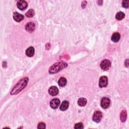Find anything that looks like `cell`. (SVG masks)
Wrapping results in <instances>:
<instances>
[{
    "mask_svg": "<svg viewBox=\"0 0 129 129\" xmlns=\"http://www.w3.org/2000/svg\"><path fill=\"white\" fill-rule=\"evenodd\" d=\"M129 1H123V3H122V6L124 8H129Z\"/></svg>",
    "mask_w": 129,
    "mask_h": 129,
    "instance_id": "ffe728a7",
    "label": "cell"
},
{
    "mask_svg": "<svg viewBox=\"0 0 129 129\" xmlns=\"http://www.w3.org/2000/svg\"><path fill=\"white\" fill-rule=\"evenodd\" d=\"M87 100L85 98H79L78 101V104L80 107H84L87 104Z\"/></svg>",
    "mask_w": 129,
    "mask_h": 129,
    "instance_id": "2e32d148",
    "label": "cell"
},
{
    "mask_svg": "<svg viewBox=\"0 0 129 129\" xmlns=\"http://www.w3.org/2000/svg\"><path fill=\"white\" fill-rule=\"evenodd\" d=\"M127 118V113L126 110H123L120 114V119L122 122H125Z\"/></svg>",
    "mask_w": 129,
    "mask_h": 129,
    "instance_id": "9a60e30c",
    "label": "cell"
},
{
    "mask_svg": "<svg viewBox=\"0 0 129 129\" xmlns=\"http://www.w3.org/2000/svg\"><path fill=\"white\" fill-rule=\"evenodd\" d=\"M125 16V14H124V13L122 12H119L116 14V18L118 20H121L123 19H124Z\"/></svg>",
    "mask_w": 129,
    "mask_h": 129,
    "instance_id": "ac0fdd59",
    "label": "cell"
},
{
    "mask_svg": "<svg viewBox=\"0 0 129 129\" xmlns=\"http://www.w3.org/2000/svg\"><path fill=\"white\" fill-rule=\"evenodd\" d=\"M111 66V63L108 59H104L100 64V68L104 71H107Z\"/></svg>",
    "mask_w": 129,
    "mask_h": 129,
    "instance_id": "3957f363",
    "label": "cell"
},
{
    "mask_svg": "<svg viewBox=\"0 0 129 129\" xmlns=\"http://www.w3.org/2000/svg\"><path fill=\"white\" fill-rule=\"evenodd\" d=\"M68 64L67 63L64 62H58L54 64L49 68V73L50 74H55L57 73L61 70H63V69L67 67Z\"/></svg>",
    "mask_w": 129,
    "mask_h": 129,
    "instance_id": "7a4b0ae2",
    "label": "cell"
},
{
    "mask_svg": "<svg viewBox=\"0 0 129 129\" xmlns=\"http://www.w3.org/2000/svg\"><path fill=\"white\" fill-rule=\"evenodd\" d=\"M108 79L107 77L102 76L99 79V86L100 88H103L108 85Z\"/></svg>",
    "mask_w": 129,
    "mask_h": 129,
    "instance_id": "52a82bcc",
    "label": "cell"
},
{
    "mask_svg": "<svg viewBox=\"0 0 129 129\" xmlns=\"http://www.w3.org/2000/svg\"><path fill=\"white\" fill-rule=\"evenodd\" d=\"M60 104V100L58 98H54L52 99L50 102V105L53 109L57 108Z\"/></svg>",
    "mask_w": 129,
    "mask_h": 129,
    "instance_id": "ba28073f",
    "label": "cell"
},
{
    "mask_svg": "<svg viewBox=\"0 0 129 129\" xmlns=\"http://www.w3.org/2000/svg\"><path fill=\"white\" fill-rule=\"evenodd\" d=\"M24 16L18 13V12H14L13 13V18L16 22H19L24 19Z\"/></svg>",
    "mask_w": 129,
    "mask_h": 129,
    "instance_id": "8fae6325",
    "label": "cell"
},
{
    "mask_svg": "<svg viewBox=\"0 0 129 129\" xmlns=\"http://www.w3.org/2000/svg\"><path fill=\"white\" fill-rule=\"evenodd\" d=\"M67 84V79L65 78L62 77L59 79L58 81V84L59 86L64 87Z\"/></svg>",
    "mask_w": 129,
    "mask_h": 129,
    "instance_id": "e0dca14e",
    "label": "cell"
},
{
    "mask_svg": "<svg viewBox=\"0 0 129 129\" xmlns=\"http://www.w3.org/2000/svg\"><path fill=\"white\" fill-rule=\"evenodd\" d=\"M38 129H45V124L43 123H40L38 124Z\"/></svg>",
    "mask_w": 129,
    "mask_h": 129,
    "instance_id": "7402d4cb",
    "label": "cell"
},
{
    "mask_svg": "<svg viewBox=\"0 0 129 129\" xmlns=\"http://www.w3.org/2000/svg\"><path fill=\"white\" fill-rule=\"evenodd\" d=\"M29 79L27 77L23 78L18 82V83L14 86L11 92V95H16L19 93L23 89H24L27 86Z\"/></svg>",
    "mask_w": 129,
    "mask_h": 129,
    "instance_id": "6da1fadb",
    "label": "cell"
},
{
    "mask_svg": "<svg viewBox=\"0 0 129 129\" xmlns=\"http://www.w3.org/2000/svg\"><path fill=\"white\" fill-rule=\"evenodd\" d=\"M83 124L81 123L76 124L75 126V129H83Z\"/></svg>",
    "mask_w": 129,
    "mask_h": 129,
    "instance_id": "44dd1931",
    "label": "cell"
},
{
    "mask_svg": "<svg viewBox=\"0 0 129 129\" xmlns=\"http://www.w3.org/2000/svg\"><path fill=\"white\" fill-rule=\"evenodd\" d=\"M48 93L52 96H56L59 93V90L57 87L52 86L48 89Z\"/></svg>",
    "mask_w": 129,
    "mask_h": 129,
    "instance_id": "30bf717a",
    "label": "cell"
},
{
    "mask_svg": "<svg viewBox=\"0 0 129 129\" xmlns=\"http://www.w3.org/2000/svg\"><path fill=\"white\" fill-rule=\"evenodd\" d=\"M102 117V114L101 112L100 111H96L94 113L92 117V120L96 123H99L101 120Z\"/></svg>",
    "mask_w": 129,
    "mask_h": 129,
    "instance_id": "277c9868",
    "label": "cell"
},
{
    "mask_svg": "<svg viewBox=\"0 0 129 129\" xmlns=\"http://www.w3.org/2000/svg\"><path fill=\"white\" fill-rule=\"evenodd\" d=\"M69 102L68 101H67V100L64 101L63 102H62V104L61 105L60 109L61 110H62V111H64V110H66L68 109V108H69Z\"/></svg>",
    "mask_w": 129,
    "mask_h": 129,
    "instance_id": "5bb4252c",
    "label": "cell"
},
{
    "mask_svg": "<svg viewBox=\"0 0 129 129\" xmlns=\"http://www.w3.org/2000/svg\"><path fill=\"white\" fill-rule=\"evenodd\" d=\"M17 6L19 10H25L27 6H28V4H27V3L25 1L20 0V1H18L17 3Z\"/></svg>",
    "mask_w": 129,
    "mask_h": 129,
    "instance_id": "8992f818",
    "label": "cell"
},
{
    "mask_svg": "<svg viewBox=\"0 0 129 129\" xmlns=\"http://www.w3.org/2000/svg\"><path fill=\"white\" fill-rule=\"evenodd\" d=\"M35 28V25L34 22H30L27 23L25 26V29L26 31L29 32H33Z\"/></svg>",
    "mask_w": 129,
    "mask_h": 129,
    "instance_id": "9c48e42d",
    "label": "cell"
},
{
    "mask_svg": "<svg viewBox=\"0 0 129 129\" xmlns=\"http://www.w3.org/2000/svg\"><path fill=\"white\" fill-rule=\"evenodd\" d=\"M110 99L108 97H103L101 101V106L103 108L106 109L109 107L110 105Z\"/></svg>",
    "mask_w": 129,
    "mask_h": 129,
    "instance_id": "5b68a950",
    "label": "cell"
},
{
    "mask_svg": "<svg viewBox=\"0 0 129 129\" xmlns=\"http://www.w3.org/2000/svg\"><path fill=\"white\" fill-rule=\"evenodd\" d=\"M34 54V48L33 47H29L26 50V54L27 57H31Z\"/></svg>",
    "mask_w": 129,
    "mask_h": 129,
    "instance_id": "7c38bea8",
    "label": "cell"
},
{
    "mask_svg": "<svg viewBox=\"0 0 129 129\" xmlns=\"http://www.w3.org/2000/svg\"><path fill=\"white\" fill-rule=\"evenodd\" d=\"M121 38V35L118 32H116L113 34L112 37V40L113 41L114 43H117L120 39Z\"/></svg>",
    "mask_w": 129,
    "mask_h": 129,
    "instance_id": "4fadbf2b",
    "label": "cell"
},
{
    "mask_svg": "<svg viewBox=\"0 0 129 129\" xmlns=\"http://www.w3.org/2000/svg\"><path fill=\"white\" fill-rule=\"evenodd\" d=\"M35 14V13H34V11L33 10H32V9H30V10H29L28 12H27L26 13L25 15L27 17H29V18H31V17H33L34 15Z\"/></svg>",
    "mask_w": 129,
    "mask_h": 129,
    "instance_id": "d6986e66",
    "label": "cell"
},
{
    "mask_svg": "<svg viewBox=\"0 0 129 129\" xmlns=\"http://www.w3.org/2000/svg\"><path fill=\"white\" fill-rule=\"evenodd\" d=\"M128 59H127V60L126 61L125 63V66L127 67H128L129 66V63H128Z\"/></svg>",
    "mask_w": 129,
    "mask_h": 129,
    "instance_id": "603a6c76",
    "label": "cell"
}]
</instances>
